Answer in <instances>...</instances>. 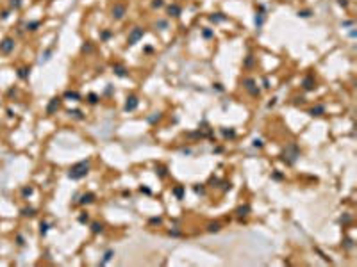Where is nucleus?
Returning <instances> with one entry per match:
<instances>
[{
	"instance_id": "obj_12",
	"label": "nucleus",
	"mask_w": 357,
	"mask_h": 267,
	"mask_svg": "<svg viewBox=\"0 0 357 267\" xmlns=\"http://www.w3.org/2000/svg\"><path fill=\"white\" fill-rule=\"evenodd\" d=\"M95 200H96V196L93 192H84L82 196H81V200H79V203L81 205H89V203H93Z\"/></svg>"
},
{
	"instance_id": "obj_22",
	"label": "nucleus",
	"mask_w": 357,
	"mask_h": 267,
	"mask_svg": "<svg viewBox=\"0 0 357 267\" xmlns=\"http://www.w3.org/2000/svg\"><path fill=\"white\" fill-rule=\"evenodd\" d=\"M91 232H93V233H102V232H104V225H102V223H93V225H91Z\"/></svg>"
},
{
	"instance_id": "obj_27",
	"label": "nucleus",
	"mask_w": 357,
	"mask_h": 267,
	"mask_svg": "<svg viewBox=\"0 0 357 267\" xmlns=\"http://www.w3.org/2000/svg\"><path fill=\"white\" fill-rule=\"evenodd\" d=\"M155 173L159 174L161 178H165V176H166V167H165V166H159V167H155Z\"/></svg>"
},
{
	"instance_id": "obj_13",
	"label": "nucleus",
	"mask_w": 357,
	"mask_h": 267,
	"mask_svg": "<svg viewBox=\"0 0 357 267\" xmlns=\"http://www.w3.org/2000/svg\"><path fill=\"white\" fill-rule=\"evenodd\" d=\"M113 71H114V75H118V77H127L129 75V71H127V68L123 64H113Z\"/></svg>"
},
{
	"instance_id": "obj_41",
	"label": "nucleus",
	"mask_w": 357,
	"mask_h": 267,
	"mask_svg": "<svg viewBox=\"0 0 357 267\" xmlns=\"http://www.w3.org/2000/svg\"><path fill=\"white\" fill-rule=\"evenodd\" d=\"M40 25L38 22H34V23H30V25H27V29H30V30H36V27Z\"/></svg>"
},
{
	"instance_id": "obj_24",
	"label": "nucleus",
	"mask_w": 357,
	"mask_h": 267,
	"mask_svg": "<svg viewBox=\"0 0 357 267\" xmlns=\"http://www.w3.org/2000/svg\"><path fill=\"white\" fill-rule=\"evenodd\" d=\"M113 256H114V251H113V249H107V251L104 253V260H102V264H107Z\"/></svg>"
},
{
	"instance_id": "obj_36",
	"label": "nucleus",
	"mask_w": 357,
	"mask_h": 267,
	"mask_svg": "<svg viewBox=\"0 0 357 267\" xmlns=\"http://www.w3.org/2000/svg\"><path fill=\"white\" fill-rule=\"evenodd\" d=\"M82 50H84V52H91V50H93V46H91L89 43H86V45L82 46Z\"/></svg>"
},
{
	"instance_id": "obj_7",
	"label": "nucleus",
	"mask_w": 357,
	"mask_h": 267,
	"mask_svg": "<svg viewBox=\"0 0 357 267\" xmlns=\"http://www.w3.org/2000/svg\"><path fill=\"white\" fill-rule=\"evenodd\" d=\"M166 14H168V16H173V18H178V16L182 14V7H180L178 4H170V5L166 7Z\"/></svg>"
},
{
	"instance_id": "obj_10",
	"label": "nucleus",
	"mask_w": 357,
	"mask_h": 267,
	"mask_svg": "<svg viewBox=\"0 0 357 267\" xmlns=\"http://www.w3.org/2000/svg\"><path fill=\"white\" fill-rule=\"evenodd\" d=\"M14 48V41L11 39V38H5V39L0 43V50L2 52H5V53H9L11 50Z\"/></svg>"
},
{
	"instance_id": "obj_9",
	"label": "nucleus",
	"mask_w": 357,
	"mask_h": 267,
	"mask_svg": "<svg viewBox=\"0 0 357 267\" xmlns=\"http://www.w3.org/2000/svg\"><path fill=\"white\" fill-rule=\"evenodd\" d=\"M61 102H63V100H61V98H57V96L52 98V100H50V103H48V107H47V114H54L55 110L61 107Z\"/></svg>"
},
{
	"instance_id": "obj_3",
	"label": "nucleus",
	"mask_w": 357,
	"mask_h": 267,
	"mask_svg": "<svg viewBox=\"0 0 357 267\" xmlns=\"http://www.w3.org/2000/svg\"><path fill=\"white\" fill-rule=\"evenodd\" d=\"M143 36H145V29L143 27H134L130 32H129V38H127V45L129 46H134L136 43L143 39Z\"/></svg>"
},
{
	"instance_id": "obj_26",
	"label": "nucleus",
	"mask_w": 357,
	"mask_h": 267,
	"mask_svg": "<svg viewBox=\"0 0 357 267\" xmlns=\"http://www.w3.org/2000/svg\"><path fill=\"white\" fill-rule=\"evenodd\" d=\"M111 36H113V32H111V30H102V32H100V39H102V41L111 39Z\"/></svg>"
},
{
	"instance_id": "obj_47",
	"label": "nucleus",
	"mask_w": 357,
	"mask_h": 267,
	"mask_svg": "<svg viewBox=\"0 0 357 267\" xmlns=\"http://www.w3.org/2000/svg\"><path fill=\"white\" fill-rule=\"evenodd\" d=\"M30 192H32V189H23V194H25V196H27V194H30Z\"/></svg>"
},
{
	"instance_id": "obj_35",
	"label": "nucleus",
	"mask_w": 357,
	"mask_h": 267,
	"mask_svg": "<svg viewBox=\"0 0 357 267\" xmlns=\"http://www.w3.org/2000/svg\"><path fill=\"white\" fill-rule=\"evenodd\" d=\"M168 235H172V237H180V232H178V230H170Z\"/></svg>"
},
{
	"instance_id": "obj_46",
	"label": "nucleus",
	"mask_w": 357,
	"mask_h": 267,
	"mask_svg": "<svg viewBox=\"0 0 357 267\" xmlns=\"http://www.w3.org/2000/svg\"><path fill=\"white\" fill-rule=\"evenodd\" d=\"M47 228H48V226H47V225H43V223H41V233H47Z\"/></svg>"
},
{
	"instance_id": "obj_34",
	"label": "nucleus",
	"mask_w": 357,
	"mask_h": 267,
	"mask_svg": "<svg viewBox=\"0 0 357 267\" xmlns=\"http://www.w3.org/2000/svg\"><path fill=\"white\" fill-rule=\"evenodd\" d=\"M163 223V219L161 217H152L150 219V225H161Z\"/></svg>"
},
{
	"instance_id": "obj_33",
	"label": "nucleus",
	"mask_w": 357,
	"mask_h": 267,
	"mask_svg": "<svg viewBox=\"0 0 357 267\" xmlns=\"http://www.w3.org/2000/svg\"><path fill=\"white\" fill-rule=\"evenodd\" d=\"M213 87H214V89H216V91H220V93H223V91H225V87H223V86H221L220 82H216V84H213Z\"/></svg>"
},
{
	"instance_id": "obj_8",
	"label": "nucleus",
	"mask_w": 357,
	"mask_h": 267,
	"mask_svg": "<svg viewBox=\"0 0 357 267\" xmlns=\"http://www.w3.org/2000/svg\"><path fill=\"white\" fill-rule=\"evenodd\" d=\"M302 87L305 89V91H313L316 87V80H314V77L313 75H307V77H303V80H302Z\"/></svg>"
},
{
	"instance_id": "obj_1",
	"label": "nucleus",
	"mask_w": 357,
	"mask_h": 267,
	"mask_svg": "<svg viewBox=\"0 0 357 267\" xmlns=\"http://www.w3.org/2000/svg\"><path fill=\"white\" fill-rule=\"evenodd\" d=\"M91 169V162L89 160H81L77 164H73L68 171V178L70 180H82L86 174L89 173Z\"/></svg>"
},
{
	"instance_id": "obj_43",
	"label": "nucleus",
	"mask_w": 357,
	"mask_h": 267,
	"mask_svg": "<svg viewBox=\"0 0 357 267\" xmlns=\"http://www.w3.org/2000/svg\"><path fill=\"white\" fill-rule=\"evenodd\" d=\"M23 214H25V215H34V210H32V208H27V210H23Z\"/></svg>"
},
{
	"instance_id": "obj_16",
	"label": "nucleus",
	"mask_w": 357,
	"mask_h": 267,
	"mask_svg": "<svg viewBox=\"0 0 357 267\" xmlns=\"http://www.w3.org/2000/svg\"><path fill=\"white\" fill-rule=\"evenodd\" d=\"M209 20H211L213 23H220V22H225V20H227V16H225V14H221V13H214V14H211V16H209Z\"/></svg>"
},
{
	"instance_id": "obj_28",
	"label": "nucleus",
	"mask_w": 357,
	"mask_h": 267,
	"mask_svg": "<svg viewBox=\"0 0 357 267\" xmlns=\"http://www.w3.org/2000/svg\"><path fill=\"white\" fill-rule=\"evenodd\" d=\"M88 221H89V215H88V212H82L81 215H79V223H82V225H84V223H88Z\"/></svg>"
},
{
	"instance_id": "obj_4",
	"label": "nucleus",
	"mask_w": 357,
	"mask_h": 267,
	"mask_svg": "<svg viewBox=\"0 0 357 267\" xmlns=\"http://www.w3.org/2000/svg\"><path fill=\"white\" fill-rule=\"evenodd\" d=\"M125 14H127V5H125L123 2H116L113 5V9H111V16L114 20H123Z\"/></svg>"
},
{
	"instance_id": "obj_29",
	"label": "nucleus",
	"mask_w": 357,
	"mask_h": 267,
	"mask_svg": "<svg viewBox=\"0 0 357 267\" xmlns=\"http://www.w3.org/2000/svg\"><path fill=\"white\" fill-rule=\"evenodd\" d=\"M155 27H159L161 30H165V29H168V22H166V20H159V22L155 23Z\"/></svg>"
},
{
	"instance_id": "obj_19",
	"label": "nucleus",
	"mask_w": 357,
	"mask_h": 267,
	"mask_svg": "<svg viewBox=\"0 0 357 267\" xmlns=\"http://www.w3.org/2000/svg\"><path fill=\"white\" fill-rule=\"evenodd\" d=\"M221 134H223V137H227V139H234L236 137V130L234 128H221Z\"/></svg>"
},
{
	"instance_id": "obj_31",
	"label": "nucleus",
	"mask_w": 357,
	"mask_h": 267,
	"mask_svg": "<svg viewBox=\"0 0 357 267\" xmlns=\"http://www.w3.org/2000/svg\"><path fill=\"white\" fill-rule=\"evenodd\" d=\"M255 25H257V27L262 25V13H257V14H255Z\"/></svg>"
},
{
	"instance_id": "obj_32",
	"label": "nucleus",
	"mask_w": 357,
	"mask_h": 267,
	"mask_svg": "<svg viewBox=\"0 0 357 267\" xmlns=\"http://www.w3.org/2000/svg\"><path fill=\"white\" fill-rule=\"evenodd\" d=\"M252 64H254V55H248L247 61H245V68H250Z\"/></svg>"
},
{
	"instance_id": "obj_40",
	"label": "nucleus",
	"mask_w": 357,
	"mask_h": 267,
	"mask_svg": "<svg viewBox=\"0 0 357 267\" xmlns=\"http://www.w3.org/2000/svg\"><path fill=\"white\" fill-rule=\"evenodd\" d=\"M341 25L343 27H354V22H352V20H346V22H343Z\"/></svg>"
},
{
	"instance_id": "obj_42",
	"label": "nucleus",
	"mask_w": 357,
	"mask_h": 267,
	"mask_svg": "<svg viewBox=\"0 0 357 267\" xmlns=\"http://www.w3.org/2000/svg\"><path fill=\"white\" fill-rule=\"evenodd\" d=\"M195 192H200V194H204V187H202V185H200V187L195 185Z\"/></svg>"
},
{
	"instance_id": "obj_44",
	"label": "nucleus",
	"mask_w": 357,
	"mask_h": 267,
	"mask_svg": "<svg viewBox=\"0 0 357 267\" xmlns=\"http://www.w3.org/2000/svg\"><path fill=\"white\" fill-rule=\"evenodd\" d=\"M273 178H275V180H282V174H280V173H273Z\"/></svg>"
},
{
	"instance_id": "obj_38",
	"label": "nucleus",
	"mask_w": 357,
	"mask_h": 267,
	"mask_svg": "<svg viewBox=\"0 0 357 267\" xmlns=\"http://www.w3.org/2000/svg\"><path fill=\"white\" fill-rule=\"evenodd\" d=\"M230 187H232L230 182H223V191H230Z\"/></svg>"
},
{
	"instance_id": "obj_30",
	"label": "nucleus",
	"mask_w": 357,
	"mask_h": 267,
	"mask_svg": "<svg viewBox=\"0 0 357 267\" xmlns=\"http://www.w3.org/2000/svg\"><path fill=\"white\" fill-rule=\"evenodd\" d=\"M163 5H165L163 0H154V2H152V7H154V9H159V7H163Z\"/></svg>"
},
{
	"instance_id": "obj_11",
	"label": "nucleus",
	"mask_w": 357,
	"mask_h": 267,
	"mask_svg": "<svg viewBox=\"0 0 357 267\" xmlns=\"http://www.w3.org/2000/svg\"><path fill=\"white\" fill-rule=\"evenodd\" d=\"M307 112H309V116H313V118L323 116V114H325V105H314V107H311Z\"/></svg>"
},
{
	"instance_id": "obj_5",
	"label": "nucleus",
	"mask_w": 357,
	"mask_h": 267,
	"mask_svg": "<svg viewBox=\"0 0 357 267\" xmlns=\"http://www.w3.org/2000/svg\"><path fill=\"white\" fill-rule=\"evenodd\" d=\"M243 86H245V89H247L248 93L252 94V96H259V87H257V84H255V80L247 77V79H243Z\"/></svg>"
},
{
	"instance_id": "obj_15",
	"label": "nucleus",
	"mask_w": 357,
	"mask_h": 267,
	"mask_svg": "<svg viewBox=\"0 0 357 267\" xmlns=\"http://www.w3.org/2000/svg\"><path fill=\"white\" fill-rule=\"evenodd\" d=\"M64 98H68V100H75V102H81V100H82L81 93H77V91H66V93H64Z\"/></svg>"
},
{
	"instance_id": "obj_2",
	"label": "nucleus",
	"mask_w": 357,
	"mask_h": 267,
	"mask_svg": "<svg viewBox=\"0 0 357 267\" xmlns=\"http://www.w3.org/2000/svg\"><path fill=\"white\" fill-rule=\"evenodd\" d=\"M298 157H300V148L296 146L295 143H289L288 146H286V150H284V153H282V160L288 166H293L298 160Z\"/></svg>"
},
{
	"instance_id": "obj_39",
	"label": "nucleus",
	"mask_w": 357,
	"mask_h": 267,
	"mask_svg": "<svg viewBox=\"0 0 357 267\" xmlns=\"http://www.w3.org/2000/svg\"><path fill=\"white\" fill-rule=\"evenodd\" d=\"M254 146H255V148H262V141H261V139H255V141H254Z\"/></svg>"
},
{
	"instance_id": "obj_25",
	"label": "nucleus",
	"mask_w": 357,
	"mask_h": 267,
	"mask_svg": "<svg viewBox=\"0 0 357 267\" xmlns=\"http://www.w3.org/2000/svg\"><path fill=\"white\" fill-rule=\"evenodd\" d=\"M298 18H311L313 16V11L311 9H303V11H298Z\"/></svg>"
},
{
	"instance_id": "obj_37",
	"label": "nucleus",
	"mask_w": 357,
	"mask_h": 267,
	"mask_svg": "<svg viewBox=\"0 0 357 267\" xmlns=\"http://www.w3.org/2000/svg\"><path fill=\"white\" fill-rule=\"evenodd\" d=\"M139 191H141V192H145V194H152V191L148 189V187H143V185H141V187H139Z\"/></svg>"
},
{
	"instance_id": "obj_6",
	"label": "nucleus",
	"mask_w": 357,
	"mask_h": 267,
	"mask_svg": "<svg viewBox=\"0 0 357 267\" xmlns=\"http://www.w3.org/2000/svg\"><path fill=\"white\" fill-rule=\"evenodd\" d=\"M139 105V98L134 96V94H130V96H127V100H125V112H134Z\"/></svg>"
},
{
	"instance_id": "obj_21",
	"label": "nucleus",
	"mask_w": 357,
	"mask_h": 267,
	"mask_svg": "<svg viewBox=\"0 0 357 267\" xmlns=\"http://www.w3.org/2000/svg\"><path fill=\"white\" fill-rule=\"evenodd\" d=\"M202 36H204L206 39H213V38H214V30H213V29H202Z\"/></svg>"
},
{
	"instance_id": "obj_45",
	"label": "nucleus",
	"mask_w": 357,
	"mask_h": 267,
	"mask_svg": "<svg viewBox=\"0 0 357 267\" xmlns=\"http://www.w3.org/2000/svg\"><path fill=\"white\" fill-rule=\"evenodd\" d=\"M338 2H339V5H343V7L348 5V2H346V0H338Z\"/></svg>"
},
{
	"instance_id": "obj_23",
	"label": "nucleus",
	"mask_w": 357,
	"mask_h": 267,
	"mask_svg": "<svg viewBox=\"0 0 357 267\" xmlns=\"http://www.w3.org/2000/svg\"><path fill=\"white\" fill-rule=\"evenodd\" d=\"M98 100H100V98H98V94H96V93H89V94H88V102H89L91 105L98 103Z\"/></svg>"
},
{
	"instance_id": "obj_20",
	"label": "nucleus",
	"mask_w": 357,
	"mask_h": 267,
	"mask_svg": "<svg viewBox=\"0 0 357 267\" xmlns=\"http://www.w3.org/2000/svg\"><path fill=\"white\" fill-rule=\"evenodd\" d=\"M173 194L177 196V200H182V198H184V187H182V185H177L175 189H173Z\"/></svg>"
},
{
	"instance_id": "obj_14",
	"label": "nucleus",
	"mask_w": 357,
	"mask_h": 267,
	"mask_svg": "<svg viewBox=\"0 0 357 267\" xmlns=\"http://www.w3.org/2000/svg\"><path fill=\"white\" fill-rule=\"evenodd\" d=\"M248 214H250V205H241V207H237L236 208V215L241 219V217H247Z\"/></svg>"
},
{
	"instance_id": "obj_17",
	"label": "nucleus",
	"mask_w": 357,
	"mask_h": 267,
	"mask_svg": "<svg viewBox=\"0 0 357 267\" xmlns=\"http://www.w3.org/2000/svg\"><path fill=\"white\" fill-rule=\"evenodd\" d=\"M68 114L71 116V118H75V120H84V114H82V110H79V109H70L68 110Z\"/></svg>"
},
{
	"instance_id": "obj_18",
	"label": "nucleus",
	"mask_w": 357,
	"mask_h": 267,
	"mask_svg": "<svg viewBox=\"0 0 357 267\" xmlns=\"http://www.w3.org/2000/svg\"><path fill=\"white\" fill-rule=\"evenodd\" d=\"M220 230H221L220 223H209V225H207V232H211V233H216V232H220Z\"/></svg>"
}]
</instances>
